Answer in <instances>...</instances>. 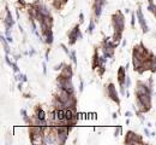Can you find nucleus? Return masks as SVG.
I'll list each match as a JSON object with an SVG mask.
<instances>
[{"label":"nucleus","instance_id":"obj_1","mask_svg":"<svg viewBox=\"0 0 156 145\" xmlns=\"http://www.w3.org/2000/svg\"><path fill=\"white\" fill-rule=\"evenodd\" d=\"M113 22H114L115 30L122 31V29H124V17H122L120 13H117L115 16H113Z\"/></svg>","mask_w":156,"mask_h":145},{"label":"nucleus","instance_id":"obj_2","mask_svg":"<svg viewBox=\"0 0 156 145\" xmlns=\"http://www.w3.org/2000/svg\"><path fill=\"white\" fill-rule=\"evenodd\" d=\"M136 94H137V96H141V94H150V90H149V87H148L146 85L139 82L138 86L136 87Z\"/></svg>","mask_w":156,"mask_h":145},{"label":"nucleus","instance_id":"obj_3","mask_svg":"<svg viewBox=\"0 0 156 145\" xmlns=\"http://www.w3.org/2000/svg\"><path fill=\"white\" fill-rule=\"evenodd\" d=\"M107 92H108V96L111 97V98L114 100V102H117L119 103V98H118V94H117V90H115V87H114V85H109L107 87Z\"/></svg>","mask_w":156,"mask_h":145},{"label":"nucleus","instance_id":"obj_4","mask_svg":"<svg viewBox=\"0 0 156 145\" xmlns=\"http://www.w3.org/2000/svg\"><path fill=\"white\" fill-rule=\"evenodd\" d=\"M78 38H80V34H79V28L77 26V27L73 28V30L70 33V44H73Z\"/></svg>","mask_w":156,"mask_h":145},{"label":"nucleus","instance_id":"obj_5","mask_svg":"<svg viewBox=\"0 0 156 145\" xmlns=\"http://www.w3.org/2000/svg\"><path fill=\"white\" fill-rule=\"evenodd\" d=\"M126 74H125V69L124 68H120L118 71V79H119V82L120 85H124V81L126 80Z\"/></svg>","mask_w":156,"mask_h":145},{"label":"nucleus","instance_id":"obj_6","mask_svg":"<svg viewBox=\"0 0 156 145\" xmlns=\"http://www.w3.org/2000/svg\"><path fill=\"white\" fill-rule=\"evenodd\" d=\"M61 77H66V79H71L72 76V70H71V67H65L60 74Z\"/></svg>","mask_w":156,"mask_h":145},{"label":"nucleus","instance_id":"obj_7","mask_svg":"<svg viewBox=\"0 0 156 145\" xmlns=\"http://www.w3.org/2000/svg\"><path fill=\"white\" fill-rule=\"evenodd\" d=\"M137 16H138L139 23H141V26H142L143 30H144V31H146V30H148V28H146V24L144 23V17H143V15H142V11H141V10H137Z\"/></svg>","mask_w":156,"mask_h":145},{"label":"nucleus","instance_id":"obj_8","mask_svg":"<svg viewBox=\"0 0 156 145\" xmlns=\"http://www.w3.org/2000/svg\"><path fill=\"white\" fill-rule=\"evenodd\" d=\"M38 15L45 17V16H49V10H47L45 6H38Z\"/></svg>","mask_w":156,"mask_h":145},{"label":"nucleus","instance_id":"obj_9","mask_svg":"<svg viewBox=\"0 0 156 145\" xmlns=\"http://www.w3.org/2000/svg\"><path fill=\"white\" fill-rule=\"evenodd\" d=\"M45 36H46V41L51 44L53 41V34H52V31L51 30H47L45 31Z\"/></svg>","mask_w":156,"mask_h":145},{"label":"nucleus","instance_id":"obj_10","mask_svg":"<svg viewBox=\"0 0 156 145\" xmlns=\"http://www.w3.org/2000/svg\"><path fill=\"white\" fill-rule=\"evenodd\" d=\"M35 116H37L38 119H42V120H45V111L42 110V109H37L36 110V114H35Z\"/></svg>","mask_w":156,"mask_h":145},{"label":"nucleus","instance_id":"obj_11","mask_svg":"<svg viewBox=\"0 0 156 145\" xmlns=\"http://www.w3.org/2000/svg\"><path fill=\"white\" fill-rule=\"evenodd\" d=\"M93 29H94V23H93V22H90V27H89V33H91V31H93Z\"/></svg>","mask_w":156,"mask_h":145}]
</instances>
